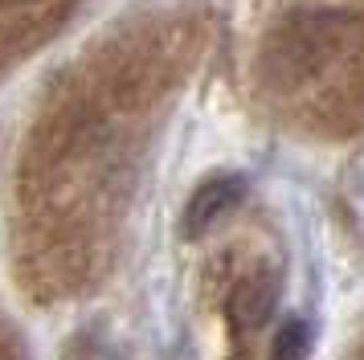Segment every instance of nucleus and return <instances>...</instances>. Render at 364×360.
<instances>
[{
	"label": "nucleus",
	"instance_id": "7ed1b4c3",
	"mask_svg": "<svg viewBox=\"0 0 364 360\" xmlns=\"http://www.w3.org/2000/svg\"><path fill=\"white\" fill-rule=\"evenodd\" d=\"M307 348H311V327L303 319H287L279 327L274 344H270V360H303Z\"/></svg>",
	"mask_w": 364,
	"mask_h": 360
},
{
	"label": "nucleus",
	"instance_id": "20e7f679",
	"mask_svg": "<svg viewBox=\"0 0 364 360\" xmlns=\"http://www.w3.org/2000/svg\"><path fill=\"white\" fill-rule=\"evenodd\" d=\"M4 4H25V0H4Z\"/></svg>",
	"mask_w": 364,
	"mask_h": 360
},
{
	"label": "nucleus",
	"instance_id": "f257e3e1",
	"mask_svg": "<svg viewBox=\"0 0 364 360\" xmlns=\"http://www.w3.org/2000/svg\"><path fill=\"white\" fill-rule=\"evenodd\" d=\"M242 196H246V180H242V176H213V180H205L197 193H193L188 209H184V233H188V238L205 233V229L213 226L221 213H230Z\"/></svg>",
	"mask_w": 364,
	"mask_h": 360
},
{
	"label": "nucleus",
	"instance_id": "f03ea898",
	"mask_svg": "<svg viewBox=\"0 0 364 360\" xmlns=\"http://www.w3.org/2000/svg\"><path fill=\"white\" fill-rule=\"evenodd\" d=\"M270 307H274V287H270L262 275H258V278H246V282L237 287L233 311H237V319H246L250 327L262 324L266 315H270Z\"/></svg>",
	"mask_w": 364,
	"mask_h": 360
}]
</instances>
